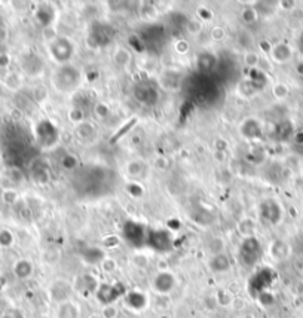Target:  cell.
<instances>
[{
    "label": "cell",
    "mask_w": 303,
    "mask_h": 318,
    "mask_svg": "<svg viewBox=\"0 0 303 318\" xmlns=\"http://www.w3.org/2000/svg\"><path fill=\"white\" fill-rule=\"evenodd\" d=\"M51 82L60 94H73L82 83V73L71 64H62L54 70Z\"/></svg>",
    "instance_id": "cell-1"
},
{
    "label": "cell",
    "mask_w": 303,
    "mask_h": 318,
    "mask_svg": "<svg viewBox=\"0 0 303 318\" xmlns=\"http://www.w3.org/2000/svg\"><path fill=\"white\" fill-rule=\"evenodd\" d=\"M49 54L51 58L58 64H68L74 54V45L67 37H55L52 42H49Z\"/></svg>",
    "instance_id": "cell-2"
},
{
    "label": "cell",
    "mask_w": 303,
    "mask_h": 318,
    "mask_svg": "<svg viewBox=\"0 0 303 318\" xmlns=\"http://www.w3.org/2000/svg\"><path fill=\"white\" fill-rule=\"evenodd\" d=\"M240 259L244 266H253L260 259V243L254 238H245L240 249Z\"/></svg>",
    "instance_id": "cell-3"
},
{
    "label": "cell",
    "mask_w": 303,
    "mask_h": 318,
    "mask_svg": "<svg viewBox=\"0 0 303 318\" xmlns=\"http://www.w3.org/2000/svg\"><path fill=\"white\" fill-rule=\"evenodd\" d=\"M123 237L134 247H141L144 243H147V234L144 231V226L135 222H128L123 226Z\"/></svg>",
    "instance_id": "cell-4"
},
{
    "label": "cell",
    "mask_w": 303,
    "mask_h": 318,
    "mask_svg": "<svg viewBox=\"0 0 303 318\" xmlns=\"http://www.w3.org/2000/svg\"><path fill=\"white\" fill-rule=\"evenodd\" d=\"M134 95H135V98L140 103L147 104V106L156 104V101L159 98L158 88L155 85H152L150 82H141V83H138L135 86V89H134Z\"/></svg>",
    "instance_id": "cell-5"
},
{
    "label": "cell",
    "mask_w": 303,
    "mask_h": 318,
    "mask_svg": "<svg viewBox=\"0 0 303 318\" xmlns=\"http://www.w3.org/2000/svg\"><path fill=\"white\" fill-rule=\"evenodd\" d=\"M152 287L159 295H168L176 287V277L170 271H161L155 275L152 281Z\"/></svg>",
    "instance_id": "cell-6"
},
{
    "label": "cell",
    "mask_w": 303,
    "mask_h": 318,
    "mask_svg": "<svg viewBox=\"0 0 303 318\" xmlns=\"http://www.w3.org/2000/svg\"><path fill=\"white\" fill-rule=\"evenodd\" d=\"M121 284H100L98 290L95 293L97 299L100 304L106 305H113L115 301H118V298L125 293V290H119Z\"/></svg>",
    "instance_id": "cell-7"
},
{
    "label": "cell",
    "mask_w": 303,
    "mask_h": 318,
    "mask_svg": "<svg viewBox=\"0 0 303 318\" xmlns=\"http://www.w3.org/2000/svg\"><path fill=\"white\" fill-rule=\"evenodd\" d=\"M147 244L158 252H165L171 246V237L165 231H150L147 234Z\"/></svg>",
    "instance_id": "cell-8"
},
{
    "label": "cell",
    "mask_w": 303,
    "mask_h": 318,
    "mask_svg": "<svg viewBox=\"0 0 303 318\" xmlns=\"http://www.w3.org/2000/svg\"><path fill=\"white\" fill-rule=\"evenodd\" d=\"M49 295H51V299L54 302H58V305L64 304V302L68 301V298L71 295V286L64 280H57L55 283L51 284Z\"/></svg>",
    "instance_id": "cell-9"
},
{
    "label": "cell",
    "mask_w": 303,
    "mask_h": 318,
    "mask_svg": "<svg viewBox=\"0 0 303 318\" xmlns=\"http://www.w3.org/2000/svg\"><path fill=\"white\" fill-rule=\"evenodd\" d=\"M125 305L132 311H143L147 307V296L138 290L128 292L125 293Z\"/></svg>",
    "instance_id": "cell-10"
},
{
    "label": "cell",
    "mask_w": 303,
    "mask_h": 318,
    "mask_svg": "<svg viewBox=\"0 0 303 318\" xmlns=\"http://www.w3.org/2000/svg\"><path fill=\"white\" fill-rule=\"evenodd\" d=\"M22 68L30 76H39L43 71V61L36 54H28L22 58Z\"/></svg>",
    "instance_id": "cell-11"
},
{
    "label": "cell",
    "mask_w": 303,
    "mask_h": 318,
    "mask_svg": "<svg viewBox=\"0 0 303 318\" xmlns=\"http://www.w3.org/2000/svg\"><path fill=\"white\" fill-rule=\"evenodd\" d=\"M98 286L100 284H98L97 278L92 277V275H89V274H85V275H82V277L77 278V290L82 295H85V296L95 295L97 290H98Z\"/></svg>",
    "instance_id": "cell-12"
},
{
    "label": "cell",
    "mask_w": 303,
    "mask_h": 318,
    "mask_svg": "<svg viewBox=\"0 0 303 318\" xmlns=\"http://www.w3.org/2000/svg\"><path fill=\"white\" fill-rule=\"evenodd\" d=\"M55 19V9L49 4H42L36 12V21L43 27H49Z\"/></svg>",
    "instance_id": "cell-13"
},
{
    "label": "cell",
    "mask_w": 303,
    "mask_h": 318,
    "mask_svg": "<svg viewBox=\"0 0 303 318\" xmlns=\"http://www.w3.org/2000/svg\"><path fill=\"white\" fill-rule=\"evenodd\" d=\"M34 272V266L30 260L27 259H19L15 265H13V274L16 278L19 280H27L33 275Z\"/></svg>",
    "instance_id": "cell-14"
},
{
    "label": "cell",
    "mask_w": 303,
    "mask_h": 318,
    "mask_svg": "<svg viewBox=\"0 0 303 318\" xmlns=\"http://www.w3.org/2000/svg\"><path fill=\"white\" fill-rule=\"evenodd\" d=\"M271 55L275 61L278 63H286L292 58L293 52H292V48L287 45V43H278L275 46H272L271 49Z\"/></svg>",
    "instance_id": "cell-15"
},
{
    "label": "cell",
    "mask_w": 303,
    "mask_h": 318,
    "mask_svg": "<svg viewBox=\"0 0 303 318\" xmlns=\"http://www.w3.org/2000/svg\"><path fill=\"white\" fill-rule=\"evenodd\" d=\"M210 269L213 272H217V274L226 272V271L231 269V259L225 255V253L213 256L211 260H210Z\"/></svg>",
    "instance_id": "cell-16"
},
{
    "label": "cell",
    "mask_w": 303,
    "mask_h": 318,
    "mask_svg": "<svg viewBox=\"0 0 303 318\" xmlns=\"http://www.w3.org/2000/svg\"><path fill=\"white\" fill-rule=\"evenodd\" d=\"M76 135L82 141H91L95 138L97 132H95L94 125H91L89 122H82V124L76 125Z\"/></svg>",
    "instance_id": "cell-17"
},
{
    "label": "cell",
    "mask_w": 303,
    "mask_h": 318,
    "mask_svg": "<svg viewBox=\"0 0 303 318\" xmlns=\"http://www.w3.org/2000/svg\"><path fill=\"white\" fill-rule=\"evenodd\" d=\"M241 134L248 140H254L260 135V124L254 119H247L241 125Z\"/></svg>",
    "instance_id": "cell-18"
},
{
    "label": "cell",
    "mask_w": 303,
    "mask_h": 318,
    "mask_svg": "<svg viewBox=\"0 0 303 318\" xmlns=\"http://www.w3.org/2000/svg\"><path fill=\"white\" fill-rule=\"evenodd\" d=\"M82 257L86 263L89 265H97V263H101L104 260V252L98 247H89L86 249L83 253H82Z\"/></svg>",
    "instance_id": "cell-19"
},
{
    "label": "cell",
    "mask_w": 303,
    "mask_h": 318,
    "mask_svg": "<svg viewBox=\"0 0 303 318\" xmlns=\"http://www.w3.org/2000/svg\"><path fill=\"white\" fill-rule=\"evenodd\" d=\"M112 61L116 67L125 68L131 63V52L125 48H118V49H115V52L112 55Z\"/></svg>",
    "instance_id": "cell-20"
},
{
    "label": "cell",
    "mask_w": 303,
    "mask_h": 318,
    "mask_svg": "<svg viewBox=\"0 0 303 318\" xmlns=\"http://www.w3.org/2000/svg\"><path fill=\"white\" fill-rule=\"evenodd\" d=\"M57 317L58 318H77L79 317V308L73 304V302H70V301H67V302H64V304H60L58 305V313H57Z\"/></svg>",
    "instance_id": "cell-21"
},
{
    "label": "cell",
    "mask_w": 303,
    "mask_h": 318,
    "mask_svg": "<svg viewBox=\"0 0 303 318\" xmlns=\"http://www.w3.org/2000/svg\"><path fill=\"white\" fill-rule=\"evenodd\" d=\"M214 65H216V57H214V54H210V52L199 54V57H198V67L201 70H210Z\"/></svg>",
    "instance_id": "cell-22"
},
{
    "label": "cell",
    "mask_w": 303,
    "mask_h": 318,
    "mask_svg": "<svg viewBox=\"0 0 303 318\" xmlns=\"http://www.w3.org/2000/svg\"><path fill=\"white\" fill-rule=\"evenodd\" d=\"M241 16H243V21L245 24H253L259 19V13L256 10V7L253 6H247L244 7L243 12H241Z\"/></svg>",
    "instance_id": "cell-23"
},
{
    "label": "cell",
    "mask_w": 303,
    "mask_h": 318,
    "mask_svg": "<svg viewBox=\"0 0 303 318\" xmlns=\"http://www.w3.org/2000/svg\"><path fill=\"white\" fill-rule=\"evenodd\" d=\"M126 173L131 176V177H138L144 173V165L141 161H132L128 164L126 167Z\"/></svg>",
    "instance_id": "cell-24"
},
{
    "label": "cell",
    "mask_w": 303,
    "mask_h": 318,
    "mask_svg": "<svg viewBox=\"0 0 303 318\" xmlns=\"http://www.w3.org/2000/svg\"><path fill=\"white\" fill-rule=\"evenodd\" d=\"M238 229H240V232L243 234L245 238L254 237V222L251 219H245L243 222H240Z\"/></svg>",
    "instance_id": "cell-25"
},
{
    "label": "cell",
    "mask_w": 303,
    "mask_h": 318,
    "mask_svg": "<svg viewBox=\"0 0 303 318\" xmlns=\"http://www.w3.org/2000/svg\"><path fill=\"white\" fill-rule=\"evenodd\" d=\"M234 296L228 292V290H220L219 293H217V296H216V302L219 304V305H222V307H229V305H232L234 304Z\"/></svg>",
    "instance_id": "cell-26"
},
{
    "label": "cell",
    "mask_w": 303,
    "mask_h": 318,
    "mask_svg": "<svg viewBox=\"0 0 303 318\" xmlns=\"http://www.w3.org/2000/svg\"><path fill=\"white\" fill-rule=\"evenodd\" d=\"M238 43H240L243 48H245V49H251V48H253V43H254L253 34H251L250 31H247V30L241 31V33L238 34Z\"/></svg>",
    "instance_id": "cell-27"
},
{
    "label": "cell",
    "mask_w": 303,
    "mask_h": 318,
    "mask_svg": "<svg viewBox=\"0 0 303 318\" xmlns=\"http://www.w3.org/2000/svg\"><path fill=\"white\" fill-rule=\"evenodd\" d=\"M68 119L70 122H73L74 125H79L82 122H85V115H83V110L80 107H73L70 112H68Z\"/></svg>",
    "instance_id": "cell-28"
},
{
    "label": "cell",
    "mask_w": 303,
    "mask_h": 318,
    "mask_svg": "<svg viewBox=\"0 0 303 318\" xmlns=\"http://www.w3.org/2000/svg\"><path fill=\"white\" fill-rule=\"evenodd\" d=\"M100 266H101L103 272H106V274H113V272L118 269V262H116L115 259H112V257H104V260L100 263Z\"/></svg>",
    "instance_id": "cell-29"
},
{
    "label": "cell",
    "mask_w": 303,
    "mask_h": 318,
    "mask_svg": "<svg viewBox=\"0 0 303 318\" xmlns=\"http://www.w3.org/2000/svg\"><path fill=\"white\" fill-rule=\"evenodd\" d=\"M13 244V234L7 229L0 231V247L1 249H7Z\"/></svg>",
    "instance_id": "cell-30"
},
{
    "label": "cell",
    "mask_w": 303,
    "mask_h": 318,
    "mask_svg": "<svg viewBox=\"0 0 303 318\" xmlns=\"http://www.w3.org/2000/svg\"><path fill=\"white\" fill-rule=\"evenodd\" d=\"M126 192H128V195L132 196V198H141L143 193H144V189H143V185H141V183L132 182V183L126 185Z\"/></svg>",
    "instance_id": "cell-31"
},
{
    "label": "cell",
    "mask_w": 303,
    "mask_h": 318,
    "mask_svg": "<svg viewBox=\"0 0 303 318\" xmlns=\"http://www.w3.org/2000/svg\"><path fill=\"white\" fill-rule=\"evenodd\" d=\"M119 244H121V238L116 235H107L103 238V249H107V250L116 249Z\"/></svg>",
    "instance_id": "cell-32"
},
{
    "label": "cell",
    "mask_w": 303,
    "mask_h": 318,
    "mask_svg": "<svg viewBox=\"0 0 303 318\" xmlns=\"http://www.w3.org/2000/svg\"><path fill=\"white\" fill-rule=\"evenodd\" d=\"M244 63L250 68H256L260 63V55L256 54V52H247L245 57H244Z\"/></svg>",
    "instance_id": "cell-33"
},
{
    "label": "cell",
    "mask_w": 303,
    "mask_h": 318,
    "mask_svg": "<svg viewBox=\"0 0 303 318\" xmlns=\"http://www.w3.org/2000/svg\"><path fill=\"white\" fill-rule=\"evenodd\" d=\"M94 113H95L97 118L104 119V118L110 113V109H109V106H107L106 103H97V104L94 106Z\"/></svg>",
    "instance_id": "cell-34"
},
{
    "label": "cell",
    "mask_w": 303,
    "mask_h": 318,
    "mask_svg": "<svg viewBox=\"0 0 303 318\" xmlns=\"http://www.w3.org/2000/svg\"><path fill=\"white\" fill-rule=\"evenodd\" d=\"M61 164H62V167H64L65 170H73V168L77 167V159H76L74 155L67 153V155H64V158L61 159Z\"/></svg>",
    "instance_id": "cell-35"
},
{
    "label": "cell",
    "mask_w": 303,
    "mask_h": 318,
    "mask_svg": "<svg viewBox=\"0 0 303 318\" xmlns=\"http://www.w3.org/2000/svg\"><path fill=\"white\" fill-rule=\"evenodd\" d=\"M223 250H225V243H223L220 238H214V240L210 243V252L213 253V256L222 255Z\"/></svg>",
    "instance_id": "cell-36"
},
{
    "label": "cell",
    "mask_w": 303,
    "mask_h": 318,
    "mask_svg": "<svg viewBox=\"0 0 303 318\" xmlns=\"http://www.w3.org/2000/svg\"><path fill=\"white\" fill-rule=\"evenodd\" d=\"M1 199L6 204H15L18 201V193H16V191H13V189H6V191L1 193Z\"/></svg>",
    "instance_id": "cell-37"
},
{
    "label": "cell",
    "mask_w": 303,
    "mask_h": 318,
    "mask_svg": "<svg viewBox=\"0 0 303 318\" xmlns=\"http://www.w3.org/2000/svg\"><path fill=\"white\" fill-rule=\"evenodd\" d=\"M210 36H211V39H213L214 42H222V40L226 37V30H225L223 27H214V28L211 30Z\"/></svg>",
    "instance_id": "cell-38"
},
{
    "label": "cell",
    "mask_w": 303,
    "mask_h": 318,
    "mask_svg": "<svg viewBox=\"0 0 303 318\" xmlns=\"http://www.w3.org/2000/svg\"><path fill=\"white\" fill-rule=\"evenodd\" d=\"M272 92H274V95L277 97V98H286L287 97V94H289V88L284 85V83H277L275 86H274V89H272Z\"/></svg>",
    "instance_id": "cell-39"
},
{
    "label": "cell",
    "mask_w": 303,
    "mask_h": 318,
    "mask_svg": "<svg viewBox=\"0 0 303 318\" xmlns=\"http://www.w3.org/2000/svg\"><path fill=\"white\" fill-rule=\"evenodd\" d=\"M186 28H187V31H189V33H192V34H198V33L201 31L202 25H201V22H199L198 19H187V22H186Z\"/></svg>",
    "instance_id": "cell-40"
},
{
    "label": "cell",
    "mask_w": 303,
    "mask_h": 318,
    "mask_svg": "<svg viewBox=\"0 0 303 318\" xmlns=\"http://www.w3.org/2000/svg\"><path fill=\"white\" fill-rule=\"evenodd\" d=\"M101 317L103 318H116L118 317V310L115 305H106L103 308V313H101Z\"/></svg>",
    "instance_id": "cell-41"
},
{
    "label": "cell",
    "mask_w": 303,
    "mask_h": 318,
    "mask_svg": "<svg viewBox=\"0 0 303 318\" xmlns=\"http://www.w3.org/2000/svg\"><path fill=\"white\" fill-rule=\"evenodd\" d=\"M174 48H176V51H177L179 54H182L183 55V54H186V52L189 51V42L180 39V40H177V42H176Z\"/></svg>",
    "instance_id": "cell-42"
},
{
    "label": "cell",
    "mask_w": 303,
    "mask_h": 318,
    "mask_svg": "<svg viewBox=\"0 0 303 318\" xmlns=\"http://www.w3.org/2000/svg\"><path fill=\"white\" fill-rule=\"evenodd\" d=\"M134 263L140 268H146L149 265V259L144 255H135L134 256Z\"/></svg>",
    "instance_id": "cell-43"
},
{
    "label": "cell",
    "mask_w": 303,
    "mask_h": 318,
    "mask_svg": "<svg viewBox=\"0 0 303 318\" xmlns=\"http://www.w3.org/2000/svg\"><path fill=\"white\" fill-rule=\"evenodd\" d=\"M34 97H36V101H37V103H42L43 100H46L48 92H46V89H43V88H37V89L34 91Z\"/></svg>",
    "instance_id": "cell-44"
},
{
    "label": "cell",
    "mask_w": 303,
    "mask_h": 318,
    "mask_svg": "<svg viewBox=\"0 0 303 318\" xmlns=\"http://www.w3.org/2000/svg\"><path fill=\"white\" fill-rule=\"evenodd\" d=\"M198 15H199V18L204 19V21H210V19L213 18V12H211V10H207L205 7L198 9Z\"/></svg>",
    "instance_id": "cell-45"
},
{
    "label": "cell",
    "mask_w": 303,
    "mask_h": 318,
    "mask_svg": "<svg viewBox=\"0 0 303 318\" xmlns=\"http://www.w3.org/2000/svg\"><path fill=\"white\" fill-rule=\"evenodd\" d=\"M4 318H24V317H22V314H21L19 311L12 310V311H9V313L4 316Z\"/></svg>",
    "instance_id": "cell-46"
},
{
    "label": "cell",
    "mask_w": 303,
    "mask_h": 318,
    "mask_svg": "<svg viewBox=\"0 0 303 318\" xmlns=\"http://www.w3.org/2000/svg\"><path fill=\"white\" fill-rule=\"evenodd\" d=\"M9 64V57L6 54H0V67H6Z\"/></svg>",
    "instance_id": "cell-47"
},
{
    "label": "cell",
    "mask_w": 303,
    "mask_h": 318,
    "mask_svg": "<svg viewBox=\"0 0 303 318\" xmlns=\"http://www.w3.org/2000/svg\"><path fill=\"white\" fill-rule=\"evenodd\" d=\"M89 318H103V317H101L100 314H94V316H91V317H89Z\"/></svg>",
    "instance_id": "cell-48"
}]
</instances>
